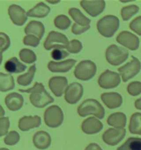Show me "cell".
Listing matches in <instances>:
<instances>
[{"mask_svg": "<svg viewBox=\"0 0 141 150\" xmlns=\"http://www.w3.org/2000/svg\"><path fill=\"white\" fill-rule=\"evenodd\" d=\"M21 93H31L29 100L31 103L37 108H44L54 101L53 98L46 91L41 83H35L31 88L19 89Z\"/></svg>", "mask_w": 141, "mask_h": 150, "instance_id": "1", "label": "cell"}, {"mask_svg": "<svg viewBox=\"0 0 141 150\" xmlns=\"http://www.w3.org/2000/svg\"><path fill=\"white\" fill-rule=\"evenodd\" d=\"M77 112L82 117L93 115L99 119H103L105 116L104 107L99 102L94 99H87L84 101L78 107Z\"/></svg>", "mask_w": 141, "mask_h": 150, "instance_id": "2", "label": "cell"}, {"mask_svg": "<svg viewBox=\"0 0 141 150\" xmlns=\"http://www.w3.org/2000/svg\"><path fill=\"white\" fill-rule=\"evenodd\" d=\"M120 21L117 17L108 15L100 19L97 23V29L101 35L111 38L118 30Z\"/></svg>", "mask_w": 141, "mask_h": 150, "instance_id": "3", "label": "cell"}, {"mask_svg": "<svg viewBox=\"0 0 141 150\" xmlns=\"http://www.w3.org/2000/svg\"><path fill=\"white\" fill-rule=\"evenodd\" d=\"M129 56L127 50L116 45H111L106 49V59L110 64L117 66L125 62Z\"/></svg>", "mask_w": 141, "mask_h": 150, "instance_id": "4", "label": "cell"}, {"mask_svg": "<svg viewBox=\"0 0 141 150\" xmlns=\"http://www.w3.org/2000/svg\"><path fill=\"white\" fill-rule=\"evenodd\" d=\"M97 70V66L94 62L90 60H85L81 61L75 67L74 74L78 79L87 81L94 77Z\"/></svg>", "mask_w": 141, "mask_h": 150, "instance_id": "5", "label": "cell"}, {"mask_svg": "<svg viewBox=\"0 0 141 150\" xmlns=\"http://www.w3.org/2000/svg\"><path fill=\"white\" fill-rule=\"evenodd\" d=\"M69 43L68 39L65 35L52 31L48 34L44 42V47L46 50H50L52 49H67Z\"/></svg>", "mask_w": 141, "mask_h": 150, "instance_id": "6", "label": "cell"}, {"mask_svg": "<svg viewBox=\"0 0 141 150\" xmlns=\"http://www.w3.org/2000/svg\"><path fill=\"white\" fill-rule=\"evenodd\" d=\"M44 117L46 125L50 128L58 127L63 120V112L61 108L56 105L48 107L44 113Z\"/></svg>", "mask_w": 141, "mask_h": 150, "instance_id": "7", "label": "cell"}, {"mask_svg": "<svg viewBox=\"0 0 141 150\" xmlns=\"http://www.w3.org/2000/svg\"><path fill=\"white\" fill-rule=\"evenodd\" d=\"M132 58L131 62H128L118 69L123 82H127L128 80L132 79L141 71V63L140 60L134 56H132Z\"/></svg>", "mask_w": 141, "mask_h": 150, "instance_id": "8", "label": "cell"}, {"mask_svg": "<svg viewBox=\"0 0 141 150\" xmlns=\"http://www.w3.org/2000/svg\"><path fill=\"white\" fill-rule=\"evenodd\" d=\"M121 83V78L118 73L106 70L99 76L98 84L101 88L110 89L118 87Z\"/></svg>", "mask_w": 141, "mask_h": 150, "instance_id": "9", "label": "cell"}, {"mask_svg": "<svg viewBox=\"0 0 141 150\" xmlns=\"http://www.w3.org/2000/svg\"><path fill=\"white\" fill-rule=\"evenodd\" d=\"M117 42L126 48L135 51L140 46V39L137 36L127 31H123L116 38Z\"/></svg>", "mask_w": 141, "mask_h": 150, "instance_id": "10", "label": "cell"}, {"mask_svg": "<svg viewBox=\"0 0 141 150\" xmlns=\"http://www.w3.org/2000/svg\"><path fill=\"white\" fill-rule=\"evenodd\" d=\"M83 94L82 85L77 82L69 85L65 93V99L66 102L71 105L77 103Z\"/></svg>", "mask_w": 141, "mask_h": 150, "instance_id": "11", "label": "cell"}, {"mask_svg": "<svg viewBox=\"0 0 141 150\" xmlns=\"http://www.w3.org/2000/svg\"><path fill=\"white\" fill-rule=\"evenodd\" d=\"M80 5L90 16L95 17L104 11L105 2L104 1H81Z\"/></svg>", "mask_w": 141, "mask_h": 150, "instance_id": "12", "label": "cell"}, {"mask_svg": "<svg viewBox=\"0 0 141 150\" xmlns=\"http://www.w3.org/2000/svg\"><path fill=\"white\" fill-rule=\"evenodd\" d=\"M126 130L125 129L110 128L104 133L103 140L108 145L115 146L118 145L125 137Z\"/></svg>", "mask_w": 141, "mask_h": 150, "instance_id": "13", "label": "cell"}, {"mask_svg": "<svg viewBox=\"0 0 141 150\" xmlns=\"http://www.w3.org/2000/svg\"><path fill=\"white\" fill-rule=\"evenodd\" d=\"M48 87L56 97H61L68 87V80L63 76H54L48 81Z\"/></svg>", "mask_w": 141, "mask_h": 150, "instance_id": "14", "label": "cell"}, {"mask_svg": "<svg viewBox=\"0 0 141 150\" xmlns=\"http://www.w3.org/2000/svg\"><path fill=\"white\" fill-rule=\"evenodd\" d=\"M9 14L13 24L18 26H22L24 24L28 19L26 12L18 5L10 6L9 8Z\"/></svg>", "mask_w": 141, "mask_h": 150, "instance_id": "15", "label": "cell"}, {"mask_svg": "<svg viewBox=\"0 0 141 150\" xmlns=\"http://www.w3.org/2000/svg\"><path fill=\"white\" fill-rule=\"evenodd\" d=\"M102 101L110 109L117 108L122 103V97L117 93H104L101 95Z\"/></svg>", "mask_w": 141, "mask_h": 150, "instance_id": "16", "label": "cell"}, {"mask_svg": "<svg viewBox=\"0 0 141 150\" xmlns=\"http://www.w3.org/2000/svg\"><path fill=\"white\" fill-rule=\"evenodd\" d=\"M103 128V124L94 117L85 119L82 124V130L87 134H94L100 132Z\"/></svg>", "mask_w": 141, "mask_h": 150, "instance_id": "17", "label": "cell"}, {"mask_svg": "<svg viewBox=\"0 0 141 150\" xmlns=\"http://www.w3.org/2000/svg\"><path fill=\"white\" fill-rule=\"evenodd\" d=\"M76 62L77 61L73 59L60 62L50 61L48 63V68L49 71L53 73H66L72 68Z\"/></svg>", "mask_w": 141, "mask_h": 150, "instance_id": "18", "label": "cell"}, {"mask_svg": "<svg viewBox=\"0 0 141 150\" xmlns=\"http://www.w3.org/2000/svg\"><path fill=\"white\" fill-rule=\"evenodd\" d=\"M41 123V118L38 116H24L19 119L18 127L23 132L39 127Z\"/></svg>", "mask_w": 141, "mask_h": 150, "instance_id": "19", "label": "cell"}, {"mask_svg": "<svg viewBox=\"0 0 141 150\" xmlns=\"http://www.w3.org/2000/svg\"><path fill=\"white\" fill-rule=\"evenodd\" d=\"M4 101L6 105L9 110L17 111L23 107L24 98L19 93H12L6 97Z\"/></svg>", "mask_w": 141, "mask_h": 150, "instance_id": "20", "label": "cell"}, {"mask_svg": "<svg viewBox=\"0 0 141 150\" xmlns=\"http://www.w3.org/2000/svg\"><path fill=\"white\" fill-rule=\"evenodd\" d=\"M33 141L37 149L45 150L50 145L51 139L48 132L44 131H39L34 135Z\"/></svg>", "mask_w": 141, "mask_h": 150, "instance_id": "21", "label": "cell"}, {"mask_svg": "<svg viewBox=\"0 0 141 150\" xmlns=\"http://www.w3.org/2000/svg\"><path fill=\"white\" fill-rule=\"evenodd\" d=\"M27 35H34L41 40L45 33V27L42 23L32 21L28 24L24 29Z\"/></svg>", "mask_w": 141, "mask_h": 150, "instance_id": "22", "label": "cell"}, {"mask_svg": "<svg viewBox=\"0 0 141 150\" xmlns=\"http://www.w3.org/2000/svg\"><path fill=\"white\" fill-rule=\"evenodd\" d=\"M50 12V8L43 2H40L27 12V16L30 17L43 18L46 17Z\"/></svg>", "mask_w": 141, "mask_h": 150, "instance_id": "23", "label": "cell"}, {"mask_svg": "<svg viewBox=\"0 0 141 150\" xmlns=\"http://www.w3.org/2000/svg\"><path fill=\"white\" fill-rule=\"evenodd\" d=\"M4 69L10 73H19L25 71L26 65L22 64L16 57L10 58L4 64Z\"/></svg>", "mask_w": 141, "mask_h": 150, "instance_id": "24", "label": "cell"}, {"mask_svg": "<svg viewBox=\"0 0 141 150\" xmlns=\"http://www.w3.org/2000/svg\"><path fill=\"white\" fill-rule=\"evenodd\" d=\"M107 122L109 125L118 129H123L126 124V116L123 113L116 112L110 115Z\"/></svg>", "mask_w": 141, "mask_h": 150, "instance_id": "25", "label": "cell"}, {"mask_svg": "<svg viewBox=\"0 0 141 150\" xmlns=\"http://www.w3.org/2000/svg\"><path fill=\"white\" fill-rule=\"evenodd\" d=\"M68 13L70 17L74 20L75 24L80 26H88L91 22V21L89 18L84 16L79 9L75 8H72L69 9Z\"/></svg>", "mask_w": 141, "mask_h": 150, "instance_id": "26", "label": "cell"}, {"mask_svg": "<svg viewBox=\"0 0 141 150\" xmlns=\"http://www.w3.org/2000/svg\"><path fill=\"white\" fill-rule=\"evenodd\" d=\"M15 87L14 80L11 74L0 73V90L1 92H6L11 90Z\"/></svg>", "mask_w": 141, "mask_h": 150, "instance_id": "27", "label": "cell"}, {"mask_svg": "<svg viewBox=\"0 0 141 150\" xmlns=\"http://www.w3.org/2000/svg\"><path fill=\"white\" fill-rule=\"evenodd\" d=\"M129 130L132 134L141 135V113H135L132 115L129 124Z\"/></svg>", "mask_w": 141, "mask_h": 150, "instance_id": "28", "label": "cell"}, {"mask_svg": "<svg viewBox=\"0 0 141 150\" xmlns=\"http://www.w3.org/2000/svg\"><path fill=\"white\" fill-rule=\"evenodd\" d=\"M36 69V68L35 64L31 66L29 68L27 73L23 75H19L18 77V84L24 86L30 85L34 78Z\"/></svg>", "mask_w": 141, "mask_h": 150, "instance_id": "29", "label": "cell"}, {"mask_svg": "<svg viewBox=\"0 0 141 150\" xmlns=\"http://www.w3.org/2000/svg\"><path fill=\"white\" fill-rule=\"evenodd\" d=\"M117 150H141V138L130 137Z\"/></svg>", "mask_w": 141, "mask_h": 150, "instance_id": "30", "label": "cell"}, {"mask_svg": "<svg viewBox=\"0 0 141 150\" xmlns=\"http://www.w3.org/2000/svg\"><path fill=\"white\" fill-rule=\"evenodd\" d=\"M140 8L136 5H130L123 7L121 11V17L123 21H127L139 12Z\"/></svg>", "mask_w": 141, "mask_h": 150, "instance_id": "31", "label": "cell"}, {"mask_svg": "<svg viewBox=\"0 0 141 150\" xmlns=\"http://www.w3.org/2000/svg\"><path fill=\"white\" fill-rule=\"evenodd\" d=\"M19 57L22 61L28 64H31L36 61V56L31 50L22 49L19 52Z\"/></svg>", "mask_w": 141, "mask_h": 150, "instance_id": "32", "label": "cell"}, {"mask_svg": "<svg viewBox=\"0 0 141 150\" xmlns=\"http://www.w3.org/2000/svg\"><path fill=\"white\" fill-rule=\"evenodd\" d=\"M54 24L56 27L59 29L66 30L70 27L71 21L66 16L60 15L55 19Z\"/></svg>", "mask_w": 141, "mask_h": 150, "instance_id": "33", "label": "cell"}, {"mask_svg": "<svg viewBox=\"0 0 141 150\" xmlns=\"http://www.w3.org/2000/svg\"><path fill=\"white\" fill-rule=\"evenodd\" d=\"M128 93L132 96H136L141 93V82L133 81L127 86Z\"/></svg>", "mask_w": 141, "mask_h": 150, "instance_id": "34", "label": "cell"}, {"mask_svg": "<svg viewBox=\"0 0 141 150\" xmlns=\"http://www.w3.org/2000/svg\"><path fill=\"white\" fill-rule=\"evenodd\" d=\"M82 48V44L79 40H72L70 42L67 50L70 53L76 54L80 52Z\"/></svg>", "mask_w": 141, "mask_h": 150, "instance_id": "35", "label": "cell"}, {"mask_svg": "<svg viewBox=\"0 0 141 150\" xmlns=\"http://www.w3.org/2000/svg\"><path fill=\"white\" fill-rule=\"evenodd\" d=\"M19 135L17 132L16 131H11L4 138V143L8 145H14L19 141Z\"/></svg>", "mask_w": 141, "mask_h": 150, "instance_id": "36", "label": "cell"}, {"mask_svg": "<svg viewBox=\"0 0 141 150\" xmlns=\"http://www.w3.org/2000/svg\"><path fill=\"white\" fill-rule=\"evenodd\" d=\"M10 39L9 36L7 35L6 34L4 33H0V51H1V54H2V52L6 51L9 49L10 46Z\"/></svg>", "mask_w": 141, "mask_h": 150, "instance_id": "37", "label": "cell"}, {"mask_svg": "<svg viewBox=\"0 0 141 150\" xmlns=\"http://www.w3.org/2000/svg\"><path fill=\"white\" fill-rule=\"evenodd\" d=\"M130 28L132 31L141 36V16L133 19L130 24Z\"/></svg>", "mask_w": 141, "mask_h": 150, "instance_id": "38", "label": "cell"}, {"mask_svg": "<svg viewBox=\"0 0 141 150\" xmlns=\"http://www.w3.org/2000/svg\"><path fill=\"white\" fill-rule=\"evenodd\" d=\"M40 40L35 36L29 35L24 38L23 43L27 46H31L33 47H36L39 44Z\"/></svg>", "mask_w": 141, "mask_h": 150, "instance_id": "39", "label": "cell"}, {"mask_svg": "<svg viewBox=\"0 0 141 150\" xmlns=\"http://www.w3.org/2000/svg\"><path fill=\"white\" fill-rule=\"evenodd\" d=\"M51 57L56 61H59L68 56L69 53L62 49H54L51 53Z\"/></svg>", "mask_w": 141, "mask_h": 150, "instance_id": "40", "label": "cell"}, {"mask_svg": "<svg viewBox=\"0 0 141 150\" xmlns=\"http://www.w3.org/2000/svg\"><path fill=\"white\" fill-rule=\"evenodd\" d=\"M0 125H1V137H3L8 132V130L9 127V118L1 117L0 119Z\"/></svg>", "mask_w": 141, "mask_h": 150, "instance_id": "41", "label": "cell"}, {"mask_svg": "<svg viewBox=\"0 0 141 150\" xmlns=\"http://www.w3.org/2000/svg\"><path fill=\"white\" fill-rule=\"evenodd\" d=\"M90 25L83 27V26H80L79 25L75 23L72 27V32L75 35H79V34H82V33L88 30V29H90Z\"/></svg>", "mask_w": 141, "mask_h": 150, "instance_id": "42", "label": "cell"}, {"mask_svg": "<svg viewBox=\"0 0 141 150\" xmlns=\"http://www.w3.org/2000/svg\"><path fill=\"white\" fill-rule=\"evenodd\" d=\"M85 150H102L101 147L97 144L92 143L89 144Z\"/></svg>", "mask_w": 141, "mask_h": 150, "instance_id": "43", "label": "cell"}, {"mask_svg": "<svg viewBox=\"0 0 141 150\" xmlns=\"http://www.w3.org/2000/svg\"><path fill=\"white\" fill-rule=\"evenodd\" d=\"M135 107L136 108L137 110H141V98L137 100L136 102H135Z\"/></svg>", "mask_w": 141, "mask_h": 150, "instance_id": "44", "label": "cell"}, {"mask_svg": "<svg viewBox=\"0 0 141 150\" xmlns=\"http://www.w3.org/2000/svg\"><path fill=\"white\" fill-rule=\"evenodd\" d=\"M48 3L51 4H57L60 2V1H47Z\"/></svg>", "mask_w": 141, "mask_h": 150, "instance_id": "45", "label": "cell"}, {"mask_svg": "<svg viewBox=\"0 0 141 150\" xmlns=\"http://www.w3.org/2000/svg\"><path fill=\"white\" fill-rule=\"evenodd\" d=\"M1 117H2L4 114V112L3 108L2 107V106H1Z\"/></svg>", "mask_w": 141, "mask_h": 150, "instance_id": "46", "label": "cell"}, {"mask_svg": "<svg viewBox=\"0 0 141 150\" xmlns=\"http://www.w3.org/2000/svg\"><path fill=\"white\" fill-rule=\"evenodd\" d=\"M1 150H9L8 149H1Z\"/></svg>", "mask_w": 141, "mask_h": 150, "instance_id": "47", "label": "cell"}]
</instances>
